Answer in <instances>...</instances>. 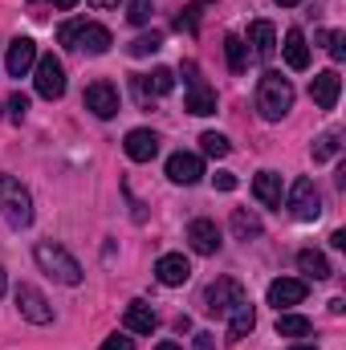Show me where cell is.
Segmentation results:
<instances>
[{
	"mask_svg": "<svg viewBox=\"0 0 346 350\" xmlns=\"http://www.w3.org/2000/svg\"><path fill=\"white\" fill-rule=\"evenodd\" d=\"M257 110L265 122H281L293 110V86H289V78H281L277 70H265L257 82Z\"/></svg>",
	"mask_w": 346,
	"mask_h": 350,
	"instance_id": "obj_1",
	"label": "cell"
},
{
	"mask_svg": "<svg viewBox=\"0 0 346 350\" xmlns=\"http://www.w3.org/2000/svg\"><path fill=\"white\" fill-rule=\"evenodd\" d=\"M0 216L16 232L33 224V196H29V187L16 175H0Z\"/></svg>",
	"mask_w": 346,
	"mask_h": 350,
	"instance_id": "obj_2",
	"label": "cell"
},
{
	"mask_svg": "<svg viewBox=\"0 0 346 350\" xmlns=\"http://www.w3.org/2000/svg\"><path fill=\"white\" fill-rule=\"evenodd\" d=\"M33 261L41 265V273H49L53 281H62V285H82V265L74 261L62 245H37L33 249Z\"/></svg>",
	"mask_w": 346,
	"mask_h": 350,
	"instance_id": "obj_3",
	"label": "cell"
},
{
	"mask_svg": "<svg viewBox=\"0 0 346 350\" xmlns=\"http://www.w3.org/2000/svg\"><path fill=\"white\" fill-rule=\"evenodd\" d=\"M183 82H187V98H183L187 114H216V90L200 78L196 62H183Z\"/></svg>",
	"mask_w": 346,
	"mask_h": 350,
	"instance_id": "obj_4",
	"label": "cell"
},
{
	"mask_svg": "<svg viewBox=\"0 0 346 350\" xmlns=\"http://www.w3.org/2000/svg\"><path fill=\"white\" fill-rule=\"evenodd\" d=\"M285 208L293 212V220H318L322 216V196H318V187H314V179H293V187H289V196H285Z\"/></svg>",
	"mask_w": 346,
	"mask_h": 350,
	"instance_id": "obj_5",
	"label": "cell"
},
{
	"mask_svg": "<svg viewBox=\"0 0 346 350\" xmlns=\"http://www.w3.org/2000/svg\"><path fill=\"white\" fill-rule=\"evenodd\" d=\"M237 301H245L241 281L220 277V281H212V285H208V293H204V314H212V318H228V310H232Z\"/></svg>",
	"mask_w": 346,
	"mask_h": 350,
	"instance_id": "obj_6",
	"label": "cell"
},
{
	"mask_svg": "<svg viewBox=\"0 0 346 350\" xmlns=\"http://www.w3.org/2000/svg\"><path fill=\"white\" fill-rule=\"evenodd\" d=\"M33 86L41 98H49V102H57L62 94H66V66L53 57V53H45V57H37V66H33Z\"/></svg>",
	"mask_w": 346,
	"mask_h": 350,
	"instance_id": "obj_7",
	"label": "cell"
},
{
	"mask_svg": "<svg viewBox=\"0 0 346 350\" xmlns=\"http://www.w3.org/2000/svg\"><path fill=\"white\" fill-rule=\"evenodd\" d=\"M16 310H21V318L33 322V326H49V322H53V306H49L45 293L33 289V285H16Z\"/></svg>",
	"mask_w": 346,
	"mask_h": 350,
	"instance_id": "obj_8",
	"label": "cell"
},
{
	"mask_svg": "<svg viewBox=\"0 0 346 350\" xmlns=\"http://www.w3.org/2000/svg\"><path fill=\"white\" fill-rule=\"evenodd\" d=\"M122 151H127V159H135V163H151V159L159 155V135L147 131V126H135V131L122 139Z\"/></svg>",
	"mask_w": 346,
	"mask_h": 350,
	"instance_id": "obj_9",
	"label": "cell"
},
{
	"mask_svg": "<svg viewBox=\"0 0 346 350\" xmlns=\"http://www.w3.org/2000/svg\"><path fill=\"white\" fill-rule=\"evenodd\" d=\"M33 66H37V41H33V37H16V41L8 45L4 70H8L12 78H25V74H29Z\"/></svg>",
	"mask_w": 346,
	"mask_h": 350,
	"instance_id": "obj_10",
	"label": "cell"
},
{
	"mask_svg": "<svg viewBox=\"0 0 346 350\" xmlns=\"http://www.w3.org/2000/svg\"><path fill=\"white\" fill-rule=\"evenodd\" d=\"M200 175H204V159L191 155V151H175L172 159H168V179L172 183L191 187V183H200Z\"/></svg>",
	"mask_w": 346,
	"mask_h": 350,
	"instance_id": "obj_11",
	"label": "cell"
},
{
	"mask_svg": "<svg viewBox=\"0 0 346 350\" xmlns=\"http://www.w3.org/2000/svg\"><path fill=\"white\" fill-rule=\"evenodd\" d=\"M187 245L200 253V257H216L220 253V228L212 220H191L187 224Z\"/></svg>",
	"mask_w": 346,
	"mask_h": 350,
	"instance_id": "obj_12",
	"label": "cell"
},
{
	"mask_svg": "<svg viewBox=\"0 0 346 350\" xmlns=\"http://www.w3.org/2000/svg\"><path fill=\"white\" fill-rule=\"evenodd\" d=\"M86 110L98 118H114L118 114V90L110 82H90L86 86Z\"/></svg>",
	"mask_w": 346,
	"mask_h": 350,
	"instance_id": "obj_13",
	"label": "cell"
},
{
	"mask_svg": "<svg viewBox=\"0 0 346 350\" xmlns=\"http://www.w3.org/2000/svg\"><path fill=\"white\" fill-rule=\"evenodd\" d=\"M70 49H78V53H90V57H102V53L110 49V29H102V25H86V21H82V29L74 33Z\"/></svg>",
	"mask_w": 346,
	"mask_h": 350,
	"instance_id": "obj_14",
	"label": "cell"
},
{
	"mask_svg": "<svg viewBox=\"0 0 346 350\" xmlns=\"http://www.w3.org/2000/svg\"><path fill=\"white\" fill-rule=\"evenodd\" d=\"M338 90H343L338 70H322V74H314V82H310V98L318 102V110H334V106H338Z\"/></svg>",
	"mask_w": 346,
	"mask_h": 350,
	"instance_id": "obj_15",
	"label": "cell"
},
{
	"mask_svg": "<svg viewBox=\"0 0 346 350\" xmlns=\"http://www.w3.org/2000/svg\"><path fill=\"white\" fill-rule=\"evenodd\" d=\"M302 297H306V281L302 277H277L269 285V306H277V314L289 310V306H297Z\"/></svg>",
	"mask_w": 346,
	"mask_h": 350,
	"instance_id": "obj_16",
	"label": "cell"
},
{
	"mask_svg": "<svg viewBox=\"0 0 346 350\" xmlns=\"http://www.w3.org/2000/svg\"><path fill=\"white\" fill-rule=\"evenodd\" d=\"M253 326H257V310H253L249 301H237V306L228 310V342H232V347L245 342V338L253 334Z\"/></svg>",
	"mask_w": 346,
	"mask_h": 350,
	"instance_id": "obj_17",
	"label": "cell"
},
{
	"mask_svg": "<svg viewBox=\"0 0 346 350\" xmlns=\"http://www.w3.org/2000/svg\"><path fill=\"white\" fill-rule=\"evenodd\" d=\"M122 326H127V334H151L159 326V318H155V310L147 301H131L122 310Z\"/></svg>",
	"mask_w": 346,
	"mask_h": 350,
	"instance_id": "obj_18",
	"label": "cell"
},
{
	"mask_svg": "<svg viewBox=\"0 0 346 350\" xmlns=\"http://www.w3.org/2000/svg\"><path fill=\"white\" fill-rule=\"evenodd\" d=\"M155 277H159L168 289H175V285H183V281L191 277V265H187L183 253H168V257H159V265H155Z\"/></svg>",
	"mask_w": 346,
	"mask_h": 350,
	"instance_id": "obj_19",
	"label": "cell"
},
{
	"mask_svg": "<svg viewBox=\"0 0 346 350\" xmlns=\"http://www.w3.org/2000/svg\"><path fill=\"white\" fill-rule=\"evenodd\" d=\"M135 90H139V98H143V102H147L151 94H155V98H163V94H172V90H175V74L159 66V70H151V74L135 78Z\"/></svg>",
	"mask_w": 346,
	"mask_h": 350,
	"instance_id": "obj_20",
	"label": "cell"
},
{
	"mask_svg": "<svg viewBox=\"0 0 346 350\" xmlns=\"http://www.w3.org/2000/svg\"><path fill=\"white\" fill-rule=\"evenodd\" d=\"M249 45H253V53H257L261 62H269L277 53V29L269 21H253L249 25Z\"/></svg>",
	"mask_w": 346,
	"mask_h": 350,
	"instance_id": "obj_21",
	"label": "cell"
},
{
	"mask_svg": "<svg viewBox=\"0 0 346 350\" xmlns=\"http://www.w3.org/2000/svg\"><path fill=\"white\" fill-rule=\"evenodd\" d=\"M281 53H285V66H289V70H306V66H310V45H306V33L289 29V33H285Z\"/></svg>",
	"mask_w": 346,
	"mask_h": 350,
	"instance_id": "obj_22",
	"label": "cell"
},
{
	"mask_svg": "<svg viewBox=\"0 0 346 350\" xmlns=\"http://www.w3.org/2000/svg\"><path fill=\"white\" fill-rule=\"evenodd\" d=\"M253 196H257L265 208H281V175L261 172L257 179H253Z\"/></svg>",
	"mask_w": 346,
	"mask_h": 350,
	"instance_id": "obj_23",
	"label": "cell"
},
{
	"mask_svg": "<svg viewBox=\"0 0 346 350\" xmlns=\"http://www.w3.org/2000/svg\"><path fill=\"white\" fill-rule=\"evenodd\" d=\"M297 269H302L306 277H314V281H326V277L334 273V269H330V261H326L318 249H302V253H297Z\"/></svg>",
	"mask_w": 346,
	"mask_h": 350,
	"instance_id": "obj_24",
	"label": "cell"
},
{
	"mask_svg": "<svg viewBox=\"0 0 346 350\" xmlns=\"http://www.w3.org/2000/svg\"><path fill=\"white\" fill-rule=\"evenodd\" d=\"M232 232H237V241H245V245H249V241H257L265 228H261V220L253 216V212L237 208V212H232Z\"/></svg>",
	"mask_w": 346,
	"mask_h": 350,
	"instance_id": "obj_25",
	"label": "cell"
},
{
	"mask_svg": "<svg viewBox=\"0 0 346 350\" xmlns=\"http://www.w3.org/2000/svg\"><path fill=\"white\" fill-rule=\"evenodd\" d=\"M314 326H310V318H302V314H277V334L281 338H306Z\"/></svg>",
	"mask_w": 346,
	"mask_h": 350,
	"instance_id": "obj_26",
	"label": "cell"
},
{
	"mask_svg": "<svg viewBox=\"0 0 346 350\" xmlns=\"http://www.w3.org/2000/svg\"><path fill=\"white\" fill-rule=\"evenodd\" d=\"M338 151H343V135H338V131H326V135H322V139H318V143L310 147L314 163H326V159H334Z\"/></svg>",
	"mask_w": 346,
	"mask_h": 350,
	"instance_id": "obj_27",
	"label": "cell"
},
{
	"mask_svg": "<svg viewBox=\"0 0 346 350\" xmlns=\"http://www.w3.org/2000/svg\"><path fill=\"white\" fill-rule=\"evenodd\" d=\"M245 49H249V45H245L237 33L224 37V57H228V70H232V74H245Z\"/></svg>",
	"mask_w": 346,
	"mask_h": 350,
	"instance_id": "obj_28",
	"label": "cell"
},
{
	"mask_svg": "<svg viewBox=\"0 0 346 350\" xmlns=\"http://www.w3.org/2000/svg\"><path fill=\"white\" fill-rule=\"evenodd\" d=\"M200 151L212 155V159H224V155L232 151V143H228L224 135H216V131H204V135H200Z\"/></svg>",
	"mask_w": 346,
	"mask_h": 350,
	"instance_id": "obj_29",
	"label": "cell"
},
{
	"mask_svg": "<svg viewBox=\"0 0 346 350\" xmlns=\"http://www.w3.org/2000/svg\"><path fill=\"white\" fill-rule=\"evenodd\" d=\"M163 49V33H147V37H135L131 41V57H151Z\"/></svg>",
	"mask_w": 346,
	"mask_h": 350,
	"instance_id": "obj_30",
	"label": "cell"
},
{
	"mask_svg": "<svg viewBox=\"0 0 346 350\" xmlns=\"http://www.w3.org/2000/svg\"><path fill=\"white\" fill-rule=\"evenodd\" d=\"M318 41L330 49V57H334V62H343V57H346V33H343V29H322V33H318Z\"/></svg>",
	"mask_w": 346,
	"mask_h": 350,
	"instance_id": "obj_31",
	"label": "cell"
},
{
	"mask_svg": "<svg viewBox=\"0 0 346 350\" xmlns=\"http://www.w3.org/2000/svg\"><path fill=\"white\" fill-rule=\"evenodd\" d=\"M200 8H204V0L187 4V8H183V16L175 21V29H179V33H196V25H200Z\"/></svg>",
	"mask_w": 346,
	"mask_h": 350,
	"instance_id": "obj_32",
	"label": "cell"
},
{
	"mask_svg": "<svg viewBox=\"0 0 346 350\" xmlns=\"http://www.w3.org/2000/svg\"><path fill=\"white\" fill-rule=\"evenodd\" d=\"M151 12H155V4H151V0H131V12H127V16H131V25H147V21H151Z\"/></svg>",
	"mask_w": 346,
	"mask_h": 350,
	"instance_id": "obj_33",
	"label": "cell"
},
{
	"mask_svg": "<svg viewBox=\"0 0 346 350\" xmlns=\"http://www.w3.org/2000/svg\"><path fill=\"white\" fill-rule=\"evenodd\" d=\"M8 110H12V122H21V118L29 114V98H25V94H12V98H8Z\"/></svg>",
	"mask_w": 346,
	"mask_h": 350,
	"instance_id": "obj_34",
	"label": "cell"
},
{
	"mask_svg": "<svg viewBox=\"0 0 346 350\" xmlns=\"http://www.w3.org/2000/svg\"><path fill=\"white\" fill-rule=\"evenodd\" d=\"M102 350H135V338H127V334H114V338H106Z\"/></svg>",
	"mask_w": 346,
	"mask_h": 350,
	"instance_id": "obj_35",
	"label": "cell"
},
{
	"mask_svg": "<svg viewBox=\"0 0 346 350\" xmlns=\"http://www.w3.org/2000/svg\"><path fill=\"white\" fill-rule=\"evenodd\" d=\"M216 187H220V191H232V187H237V175L232 172H216Z\"/></svg>",
	"mask_w": 346,
	"mask_h": 350,
	"instance_id": "obj_36",
	"label": "cell"
},
{
	"mask_svg": "<svg viewBox=\"0 0 346 350\" xmlns=\"http://www.w3.org/2000/svg\"><path fill=\"white\" fill-rule=\"evenodd\" d=\"M191 350H216V338L200 330V334H196V342H191Z\"/></svg>",
	"mask_w": 346,
	"mask_h": 350,
	"instance_id": "obj_37",
	"label": "cell"
},
{
	"mask_svg": "<svg viewBox=\"0 0 346 350\" xmlns=\"http://www.w3.org/2000/svg\"><path fill=\"white\" fill-rule=\"evenodd\" d=\"M330 245H334V249H346V232H343V228H338V232L330 237Z\"/></svg>",
	"mask_w": 346,
	"mask_h": 350,
	"instance_id": "obj_38",
	"label": "cell"
},
{
	"mask_svg": "<svg viewBox=\"0 0 346 350\" xmlns=\"http://www.w3.org/2000/svg\"><path fill=\"white\" fill-rule=\"evenodd\" d=\"M49 4H53V8H62V12H66V8H74V4H78V0H49Z\"/></svg>",
	"mask_w": 346,
	"mask_h": 350,
	"instance_id": "obj_39",
	"label": "cell"
},
{
	"mask_svg": "<svg viewBox=\"0 0 346 350\" xmlns=\"http://www.w3.org/2000/svg\"><path fill=\"white\" fill-rule=\"evenodd\" d=\"M94 8H118V0H90Z\"/></svg>",
	"mask_w": 346,
	"mask_h": 350,
	"instance_id": "obj_40",
	"label": "cell"
},
{
	"mask_svg": "<svg viewBox=\"0 0 346 350\" xmlns=\"http://www.w3.org/2000/svg\"><path fill=\"white\" fill-rule=\"evenodd\" d=\"M4 289H8V273L0 269V297H4Z\"/></svg>",
	"mask_w": 346,
	"mask_h": 350,
	"instance_id": "obj_41",
	"label": "cell"
},
{
	"mask_svg": "<svg viewBox=\"0 0 346 350\" xmlns=\"http://www.w3.org/2000/svg\"><path fill=\"white\" fill-rule=\"evenodd\" d=\"M277 4H281V8H293V4H302V0H277Z\"/></svg>",
	"mask_w": 346,
	"mask_h": 350,
	"instance_id": "obj_42",
	"label": "cell"
},
{
	"mask_svg": "<svg viewBox=\"0 0 346 350\" xmlns=\"http://www.w3.org/2000/svg\"><path fill=\"white\" fill-rule=\"evenodd\" d=\"M155 350H179V347H175V342H159Z\"/></svg>",
	"mask_w": 346,
	"mask_h": 350,
	"instance_id": "obj_43",
	"label": "cell"
},
{
	"mask_svg": "<svg viewBox=\"0 0 346 350\" xmlns=\"http://www.w3.org/2000/svg\"><path fill=\"white\" fill-rule=\"evenodd\" d=\"M289 350H314V347H289Z\"/></svg>",
	"mask_w": 346,
	"mask_h": 350,
	"instance_id": "obj_44",
	"label": "cell"
}]
</instances>
